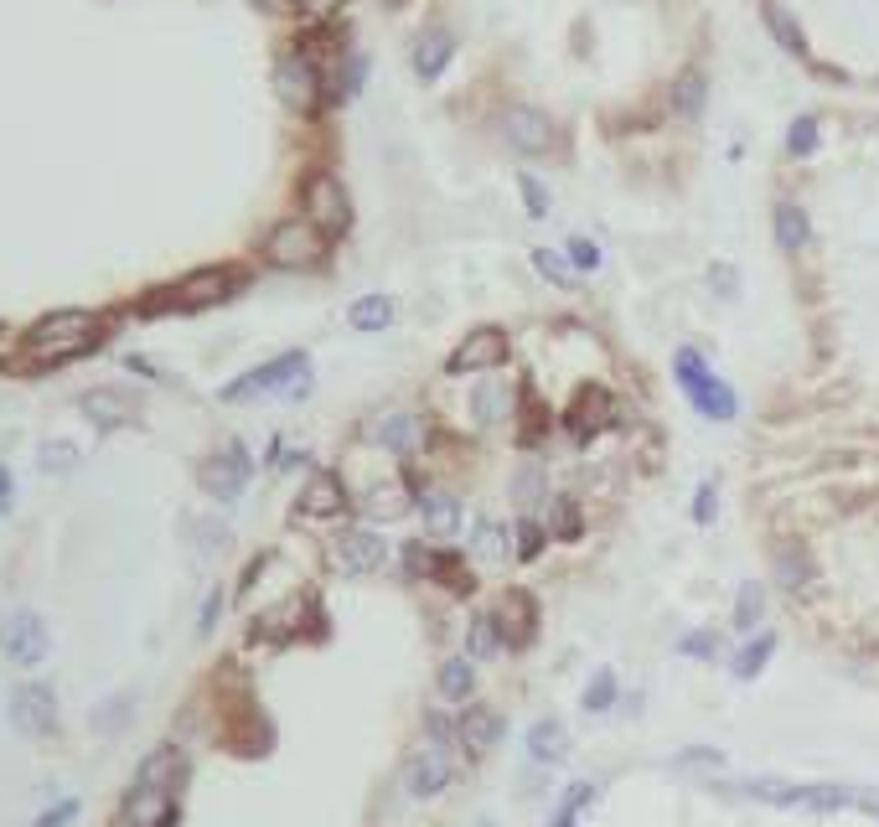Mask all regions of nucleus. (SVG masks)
Segmentation results:
<instances>
[{
	"label": "nucleus",
	"mask_w": 879,
	"mask_h": 827,
	"mask_svg": "<svg viewBox=\"0 0 879 827\" xmlns=\"http://www.w3.org/2000/svg\"><path fill=\"white\" fill-rule=\"evenodd\" d=\"M104 342V321L94 311H52L26 331V357L32 362H68Z\"/></svg>",
	"instance_id": "f257e3e1"
},
{
	"label": "nucleus",
	"mask_w": 879,
	"mask_h": 827,
	"mask_svg": "<svg viewBox=\"0 0 879 827\" xmlns=\"http://www.w3.org/2000/svg\"><path fill=\"white\" fill-rule=\"evenodd\" d=\"M275 388H280L285 398H306V393H311L306 352H285V357H275V362L254 367V373L233 378V383L223 388V398H228V404H244V398H254V393H275Z\"/></svg>",
	"instance_id": "f03ea898"
},
{
	"label": "nucleus",
	"mask_w": 879,
	"mask_h": 827,
	"mask_svg": "<svg viewBox=\"0 0 879 827\" xmlns=\"http://www.w3.org/2000/svg\"><path fill=\"white\" fill-rule=\"evenodd\" d=\"M264 259L275 264V269H316L326 259V233L311 218H285V223L269 228Z\"/></svg>",
	"instance_id": "7ed1b4c3"
},
{
	"label": "nucleus",
	"mask_w": 879,
	"mask_h": 827,
	"mask_svg": "<svg viewBox=\"0 0 879 827\" xmlns=\"http://www.w3.org/2000/svg\"><path fill=\"white\" fill-rule=\"evenodd\" d=\"M197 476H202V492L207 497L238 502V497H244V486H249V476H254V461H249V450L238 445V440H228L218 455H207Z\"/></svg>",
	"instance_id": "20e7f679"
},
{
	"label": "nucleus",
	"mask_w": 879,
	"mask_h": 827,
	"mask_svg": "<svg viewBox=\"0 0 879 827\" xmlns=\"http://www.w3.org/2000/svg\"><path fill=\"white\" fill-rule=\"evenodd\" d=\"M238 290V269H197L181 285H171L166 295H156L150 305H171V311H202V305H218Z\"/></svg>",
	"instance_id": "39448f33"
},
{
	"label": "nucleus",
	"mask_w": 879,
	"mask_h": 827,
	"mask_svg": "<svg viewBox=\"0 0 879 827\" xmlns=\"http://www.w3.org/2000/svg\"><path fill=\"white\" fill-rule=\"evenodd\" d=\"M52 647V636H47V621L37 616V610H11L6 621H0V652H6V662L16 667H37Z\"/></svg>",
	"instance_id": "423d86ee"
},
{
	"label": "nucleus",
	"mask_w": 879,
	"mask_h": 827,
	"mask_svg": "<svg viewBox=\"0 0 879 827\" xmlns=\"http://www.w3.org/2000/svg\"><path fill=\"white\" fill-rule=\"evenodd\" d=\"M275 94H280V104L295 109V114H311V109H316V99H321V73H316V63H311L306 52H285V57H280V68H275Z\"/></svg>",
	"instance_id": "0eeeda50"
},
{
	"label": "nucleus",
	"mask_w": 879,
	"mask_h": 827,
	"mask_svg": "<svg viewBox=\"0 0 879 827\" xmlns=\"http://www.w3.org/2000/svg\"><path fill=\"white\" fill-rule=\"evenodd\" d=\"M306 218H311L326 238H331V233H347L352 202H347V192H342L337 176H311V181H306Z\"/></svg>",
	"instance_id": "6e6552de"
},
{
	"label": "nucleus",
	"mask_w": 879,
	"mask_h": 827,
	"mask_svg": "<svg viewBox=\"0 0 879 827\" xmlns=\"http://www.w3.org/2000/svg\"><path fill=\"white\" fill-rule=\"evenodd\" d=\"M11 724L21 734H37V740L57 734V693L47 683H21L11 693Z\"/></svg>",
	"instance_id": "1a4fd4ad"
},
{
	"label": "nucleus",
	"mask_w": 879,
	"mask_h": 827,
	"mask_svg": "<svg viewBox=\"0 0 879 827\" xmlns=\"http://www.w3.org/2000/svg\"><path fill=\"white\" fill-rule=\"evenodd\" d=\"M502 135H507V145H512V150H523V156H549L554 140H559L554 119L543 114V109H528V104L507 109V119H502Z\"/></svg>",
	"instance_id": "9d476101"
},
{
	"label": "nucleus",
	"mask_w": 879,
	"mask_h": 827,
	"mask_svg": "<svg viewBox=\"0 0 879 827\" xmlns=\"http://www.w3.org/2000/svg\"><path fill=\"white\" fill-rule=\"evenodd\" d=\"M450 776H456V765H450L445 745H424V750H414L409 765H404V786H409L414 802H430V796H440V791L450 786Z\"/></svg>",
	"instance_id": "9b49d317"
},
{
	"label": "nucleus",
	"mask_w": 879,
	"mask_h": 827,
	"mask_svg": "<svg viewBox=\"0 0 879 827\" xmlns=\"http://www.w3.org/2000/svg\"><path fill=\"white\" fill-rule=\"evenodd\" d=\"M78 409H83V419L94 424V430H125V424H135L140 419V398H130L125 388H88L83 398H78Z\"/></svg>",
	"instance_id": "f8f14e48"
},
{
	"label": "nucleus",
	"mask_w": 879,
	"mask_h": 827,
	"mask_svg": "<svg viewBox=\"0 0 879 827\" xmlns=\"http://www.w3.org/2000/svg\"><path fill=\"white\" fill-rule=\"evenodd\" d=\"M497 362H507V336L497 331V326H481V331H471L466 342L450 352V373H481V367H497Z\"/></svg>",
	"instance_id": "ddd939ff"
},
{
	"label": "nucleus",
	"mask_w": 879,
	"mask_h": 827,
	"mask_svg": "<svg viewBox=\"0 0 879 827\" xmlns=\"http://www.w3.org/2000/svg\"><path fill=\"white\" fill-rule=\"evenodd\" d=\"M497 626H502V641H512V647H533V636H538V600L528 590H507Z\"/></svg>",
	"instance_id": "4468645a"
},
{
	"label": "nucleus",
	"mask_w": 879,
	"mask_h": 827,
	"mask_svg": "<svg viewBox=\"0 0 879 827\" xmlns=\"http://www.w3.org/2000/svg\"><path fill=\"white\" fill-rule=\"evenodd\" d=\"M605 424H611V393H605V388H585L569 404V414H564V430L574 440H590L595 430H605Z\"/></svg>",
	"instance_id": "2eb2a0df"
},
{
	"label": "nucleus",
	"mask_w": 879,
	"mask_h": 827,
	"mask_svg": "<svg viewBox=\"0 0 879 827\" xmlns=\"http://www.w3.org/2000/svg\"><path fill=\"white\" fill-rule=\"evenodd\" d=\"M181 781H187V755H181L176 745H161V750H150L145 765H140V776L135 786H156V791H181Z\"/></svg>",
	"instance_id": "dca6fc26"
},
{
	"label": "nucleus",
	"mask_w": 879,
	"mask_h": 827,
	"mask_svg": "<svg viewBox=\"0 0 879 827\" xmlns=\"http://www.w3.org/2000/svg\"><path fill=\"white\" fill-rule=\"evenodd\" d=\"M347 512V492H342V481L337 476H311L306 481V492H300V502H295V517H342Z\"/></svg>",
	"instance_id": "f3484780"
},
{
	"label": "nucleus",
	"mask_w": 879,
	"mask_h": 827,
	"mask_svg": "<svg viewBox=\"0 0 879 827\" xmlns=\"http://www.w3.org/2000/svg\"><path fill=\"white\" fill-rule=\"evenodd\" d=\"M383 559H388V543L378 533H347L337 543V569L342 574H373Z\"/></svg>",
	"instance_id": "a211bd4d"
},
{
	"label": "nucleus",
	"mask_w": 879,
	"mask_h": 827,
	"mask_svg": "<svg viewBox=\"0 0 879 827\" xmlns=\"http://www.w3.org/2000/svg\"><path fill=\"white\" fill-rule=\"evenodd\" d=\"M456 734H461V745H466L471 755H487V750L502 740V714L487 709V703H471V709L461 714V724H456Z\"/></svg>",
	"instance_id": "6ab92c4d"
},
{
	"label": "nucleus",
	"mask_w": 879,
	"mask_h": 827,
	"mask_svg": "<svg viewBox=\"0 0 879 827\" xmlns=\"http://www.w3.org/2000/svg\"><path fill=\"white\" fill-rule=\"evenodd\" d=\"M368 440L383 445V450H393V455H409V450L424 440V430H419L414 414H378V419L368 424Z\"/></svg>",
	"instance_id": "aec40b11"
},
{
	"label": "nucleus",
	"mask_w": 879,
	"mask_h": 827,
	"mask_svg": "<svg viewBox=\"0 0 879 827\" xmlns=\"http://www.w3.org/2000/svg\"><path fill=\"white\" fill-rule=\"evenodd\" d=\"M450 52H456V37H450L445 26H430V32H419V42H414V73H419L424 83L440 78L445 63H450Z\"/></svg>",
	"instance_id": "412c9836"
},
{
	"label": "nucleus",
	"mask_w": 879,
	"mask_h": 827,
	"mask_svg": "<svg viewBox=\"0 0 879 827\" xmlns=\"http://www.w3.org/2000/svg\"><path fill=\"white\" fill-rule=\"evenodd\" d=\"M409 486L404 481H373L368 486V497H362V512L373 517V523H393V517H404L409 512Z\"/></svg>",
	"instance_id": "4be33fe9"
},
{
	"label": "nucleus",
	"mask_w": 879,
	"mask_h": 827,
	"mask_svg": "<svg viewBox=\"0 0 879 827\" xmlns=\"http://www.w3.org/2000/svg\"><path fill=\"white\" fill-rule=\"evenodd\" d=\"M528 755H533L538 765L564 760V755H569V734H564V724H559V719H538V724L528 729Z\"/></svg>",
	"instance_id": "5701e85b"
},
{
	"label": "nucleus",
	"mask_w": 879,
	"mask_h": 827,
	"mask_svg": "<svg viewBox=\"0 0 879 827\" xmlns=\"http://www.w3.org/2000/svg\"><path fill=\"white\" fill-rule=\"evenodd\" d=\"M507 548H512V533H507V523H497V517H481V523L471 528V554L481 564H502Z\"/></svg>",
	"instance_id": "b1692460"
},
{
	"label": "nucleus",
	"mask_w": 879,
	"mask_h": 827,
	"mask_svg": "<svg viewBox=\"0 0 879 827\" xmlns=\"http://www.w3.org/2000/svg\"><path fill=\"white\" fill-rule=\"evenodd\" d=\"M440 698L445 703H471V693H476V662L471 657H450L445 667H440Z\"/></svg>",
	"instance_id": "393cba45"
},
{
	"label": "nucleus",
	"mask_w": 879,
	"mask_h": 827,
	"mask_svg": "<svg viewBox=\"0 0 879 827\" xmlns=\"http://www.w3.org/2000/svg\"><path fill=\"white\" fill-rule=\"evenodd\" d=\"M419 512H424V523H430L435 538H450L461 528V502L450 497V492H424L419 497Z\"/></svg>",
	"instance_id": "a878e982"
},
{
	"label": "nucleus",
	"mask_w": 879,
	"mask_h": 827,
	"mask_svg": "<svg viewBox=\"0 0 879 827\" xmlns=\"http://www.w3.org/2000/svg\"><path fill=\"white\" fill-rule=\"evenodd\" d=\"M776 243L786 254H802L807 249V212L797 202H776Z\"/></svg>",
	"instance_id": "bb28decb"
},
{
	"label": "nucleus",
	"mask_w": 879,
	"mask_h": 827,
	"mask_svg": "<svg viewBox=\"0 0 879 827\" xmlns=\"http://www.w3.org/2000/svg\"><path fill=\"white\" fill-rule=\"evenodd\" d=\"M466 657L471 662H487V657H497L507 641H502V626H497V616H471V631H466Z\"/></svg>",
	"instance_id": "cd10ccee"
},
{
	"label": "nucleus",
	"mask_w": 879,
	"mask_h": 827,
	"mask_svg": "<svg viewBox=\"0 0 879 827\" xmlns=\"http://www.w3.org/2000/svg\"><path fill=\"white\" fill-rule=\"evenodd\" d=\"M704 99H709L704 73H699V68H688V73L673 83V109H678L683 119H699V114H704Z\"/></svg>",
	"instance_id": "c85d7f7f"
},
{
	"label": "nucleus",
	"mask_w": 879,
	"mask_h": 827,
	"mask_svg": "<svg viewBox=\"0 0 879 827\" xmlns=\"http://www.w3.org/2000/svg\"><path fill=\"white\" fill-rule=\"evenodd\" d=\"M688 398H693V409H699L704 419H735V393L724 388L719 378H709L704 388H693Z\"/></svg>",
	"instance_id": "c756f323"
},
{
	"label": "nucleus",
	"mask_w": 879,
	"mask_h": 827,
	"mask_svg": "<svg viewBox=\"0 0 879 827\" xmlns=\"http://www.w3.org/2000/svg\"><path fill=\"white\" fill-rule=\"evenodd\" d=\"M347 321H352L357 331H383V326L393 321V300H388V295H362V300H352Z\"/></svg>",
	"instance_id": "7c9ffc66"
},
{
	"label": "nucleus",
	"mask_w": 879,
	"mask_h": 827,
	"mask_svg": "<svg viewBox=\"0 0 879 827\" xmlns=\"http://www.w3.org/2000/svg\"><path fill=\"white\" fill-rule=\"evenodd\" d=\"M771 652H776V636H771V631H766V636H755V641H745L740 657H735V678H740V683L761 678V667L771 662Z\"/></svg>",
	"instance_id": "2f4dec72"
},
{
	"label": "nucleus",
	"mask_w": 879,
	"mask_h": 827,
	"mask_svg": "<svg viewBox=\"0 0 879 827\" xmlns=\"http://www.w3.org/2000/svg\"><path fill=\"white\" fill-rule=\"evenodd\" d=\"M595 796H600V791H595L590 781H574V786L564 791V802L554 807V822H549V827H574V822H580V812L595 802Z\"/></svg>",
	"instance_id": "473e14b6"
},
{
	"label": "nucleus",
	"mask_w": 879,
	"mask_h": 827,
	"mask_svg": "<svg viewBox=\"0 0 879 827\" xmlns=\"http://www.w3.org/2000/svg\"><path fill=\"white\" fill-rule=\"evenodd\" d=\"M502 409H507V388H502V383H481V388L471 393V419H476V424H497Z\"/></svg>",
	"instance_id": "72a5a7b5"
},
{
	"label": "nucleus",
	"mask_w": 879,
	"mask_h": 827,
	"mask_svg": "<svg viewBox=\"0 0 879 827\" xmlns=\"http://www.w3.org/2000/svg\"><path fill=\"white\" fill-rule=\"evenodd\" d=\"M776 579H781V590H802L807 579H812V564L802 548H781L776 554Z\"/></svg>",
	"instance_id": "f704fd0d"
},
{
	"label": "nucleus",
	"mask_w": 879,
	"mask_h": 827,
	"mask_svg": "<svg viewBox=\"0 0 879 827\" xmlns=\"http://www.w3.org/2000/svg\"><path fill=\"white\" fill-rule=\"evenodd\" d=\"M766 21H771V32H776V42H781L786 52H797V57L807 52V42H802V32H797V21L786 16V11L776 6V0H766Z\"/></svg>",
	"instance_id": "c9c22d12"
},
{
	"label": "nucleus",
	"mask_w": 879,
	"mask_h": 827,
	"mask_svg": "<svg viewBox=\"0 0 879 827\" xmlns=\"http://www.w3.org/2000/svg\"><path fill=\"white\" fill-rule=\"evenodd\" d=\"M673 373H678V383L693 393V388H704L709 383V362L693 352V347H678V357H673Z\"/></svg>",
	"instance_id": "e433bc0d"
},
{
	"label": "nucleus",
	"mask_w": 879,
	"mask_h": 827,
	"mask_svg": "<svg viewBox=\"0 0 879 827\" xmlns=\"http://www.w3.org/2000/svg\"><path fill=\"white\" fill-rule=\"evenodd\" d=\"M611 703H616V672L600 667L595 678H590V688H585V714H605Z\"/></svg>",
	"instance_id": "4c0bfd02"
},
{
	"label": "nucleus",
	"mask_w": 879,
	"mask_h": 827,
	"mask_svg": "<svg viewBox=\"0 0 879 827\" xmlns=\"http://www.w3.org/2000/svg\"><path fill=\"white\" fill-rule=\"evenodd\" d=\"M761 610H766L761 585H740V600H735V626H740V631H750L755 621H761Z\"/></svg>",
	"instance_id": "58836bf2"
},
{
	"label": "nucleus",
	"mask_w": 879,
	"mask_h": 827,
	"mask_svg": "<svg viewBox=\"0 0 879 827\" xmlns=\"http://www.w3.org/2000/svg\"><path fill=\"white\" fill-rule=\"evenodd\" d=\"M37 466H42V471H73V466H78V445H68V440L42 445V450H37Z\"/></svg>",
	"instance_id": "ea45409f"
},
{
	"label": "nucleus",
	"mask_w": 879,
	"mask_h": 827,
	"mask_svg": "<svg viewBox=\"0 0 879 827\" xmlns=\"http://www.w3.org/2000/svg\"><path fill=\"white\" fill-rule=\"evenodd\" d=\"M554 533H559V538H580V533H585V517H580V502H574V497H559V502H554Z\"/></svg>",
	"instance_id": "a19ab883"
},
{
	"label": "nucleus",
	"mask_w": 879,
	"mask_h": 827,
	"mask_svg": "<svg viewBox=\"0 0 879 827\" xmlns=\"http://www.w3.org/2000/svg\"><path fill=\"white\" fill-rule=\"evenodd\" d=\"M538 497H543V471H538V466H523L518 476H512V502H518V507H533Z\"/></svg>",
	"instance_id": "79ce46f5"
},
{
	"label": "nucleus",
	"mask_w": 879,
	"mask_h": 827,
	"mask_svg": "<svg viewBox=\"0 0 879 827\" xmlns=\"http://www.w3.org/2000/svg\"><path fill=\"white\" fill-rule=\"evenodd\" d=\"M533 269L543 274V280H554V285H569L574 274H569V259L554 254V249H533Z\"/></svg>",
	"instance_id": "37998d69"
},
{
	"label": "nucleus",
	"mask_w": 879,
	"mask_h": 827,
	"mask_svg": "<svg viewBox=\"0 0 879 827\" xmlns=\"http://www.w3.org/2000/svg\"><path fill=\"white\" fill-rule=\"evenodd\" d=\"M786 150H792V156H812V150H817V119H812V114H802L797 125H792V135H786Z\"/></svg>",
	"instance_id": "c03bdc74"
},
{
	"label": "nucleus",
	"mask_w": 879,
	"mask_h": 827,
	"mask_svg": "<svg viewBox=\"0 0 879 827\" xmlns=\"http://www.w3.org/2000/svg\"><path fill=\"white\" fill-rule=\"evenodd\" d=\"M78 812H83V807H78V796H63V802H57V807H47V812H42L32 827H68Z\"/></svg>",
	"instance_id": "a18cd8bd"
},
{
	"label": "nucleus",
	"mask_w": 879,
	"mask_h": 827,
	"mask_svg": "<svg viewBox=\"0 0 879 827\" xmlns=\"http://www.w3.org/2000/svg\"><path fill=\"white\" fill-rule=\"evenodd\" d=\"M512 528H518V559H523V564H528V559H538V548H543V528L533 523V517H528V523H512Z\"/></svg>",
	"instance_id": "49530a36"
},
{
	"label": "nucleus",
	"mask_w": 879,
	"mask_h": 827,
	"mask_svg": "<svg viewBox=\"0 0 879 827\" xmlns=\"http://www.w3.org/2000/svg\"><path fill=\"white\" fill-rule=\"evenodd\" d=\"M518 187H523V197H528V212H533V218H543V212H549V192H543V181L523 171V176H518Z\"/></svg>",
	"instance_id": "de8ad7c7"
},
{
	"label": "nucleus",
	"mask_w": 879,
	"mask_h": 827,
	"mask_svg": "<svg viewBox=\"0 0 879 827\" xmlns=\"http://www.w3.org/2000/svg\"><path fill=\"white\" fill-rule=\"evenodd\" d=\"M569 264H574V269H600V249H595L590 238H574V243H569Z\"/></svg>",
	"instance_id": "09e8293b"
},
{
	"label": "nucleus",
	"mask_w": 879,
	"mask_h": 827,
	"mask_svg": "<svg viewBox=\"0 0 879 827\" xmlns=\"http://www.w3.org/2000/svg\"><path fill=\"white\" fill-rule=\"evenodd\" d=\"M295 6L306 11V16H316V21H326V16H337L347 0H295Z\"/></svg>",
	"instance_id": "8fccbe9b"
},
{
	"label": "nucleus",
	"mask_w": 879,
	"mask_h": 827,
	"mask_svg": "<svg viewBox=\"0 0 879 827\" xmlns=\"http://www.w3.org/2000/svg\"><path fill=\"white\" fill-rule=\"evenodd\" d=\"M218 610H223V590H212V595H207V605H202V621H197V631H202V636H207L212 626H218Z\"/></svg>",
	"instance_id": "3c124183"
},
{
	"label": "nucleus",
	"mask_w": 879,
	"mask_h": 827,
	"mask_svg": "<svg viewBox=\"0 0 879 827\" xmlns=\"http://www.w3.org/2000/svg\"><path fill=\"white\" fill-rule=\"evenodd\" d=\"M683 652H688V657H709V652H714V636H709V631H693V636L683 641Z\"/></svg>",
	"instance_id": "603ef678"
},
{
	"label": "nucleus",
	"mask_w": 879,
	"mask_h": 827,
	"mask_svg": "<svg viewBox=\"0 0 879 827\" xmlns=\"http://www.w3.org/2000/svg\"><path fill=\"white\" fill-rule=\"evenodd\" d=\"M678 765H724V755L719 750H683Z\"/></svg>",
	"instance_id": "864d4df0"
},
{
	"label": "nucleus",
	"mask_w": 879,
	"mask_h": 827,
	"mask_svg": "<svg viewBox=\"0 0 879 827\" xmlns=\"http://www.w3.org/2000/svg\"><path fill=\"white\" fill-rule=\"evenodd\" d=\"M424 729H430V745H445V740H450V724H445V714H430V719H424Z\"/></svg>",
	"instance_id": "5fc2aeb1"
},
{
	"label": "nucleus",
	"mask_w": 879,
	"mask_h": 827,
	"mask_svg": "<svg viewBox=\"0 0 879 827\" xmlns=\"http://www.w3.org/2000/svg\"><path fill=\"white\" fill-rule=\"evenodd\" d=\"M693 512H699V523H709V517H714V486H704V492H699V502H693Z\"/></svg>",
	"instance_id": "6e6d98bb"
},
{
	"label": "nucleus",
	"mask_w": 879,
	"mask_h": 827,
	"mask_svg": "<svg viewBox=\"0 0 879 827\" xmlns=\"http://www.w3.org/2000/svg\"><path fill=\"white\" fill-rule=\"evenodd\" d=\"M0 512H11V471L0 466Z\"/></svg>",
	"instance_id": "4d7b16f0"
}]
</instances>
